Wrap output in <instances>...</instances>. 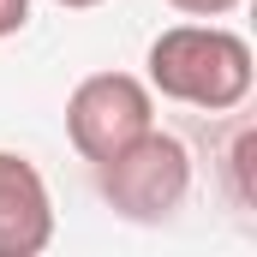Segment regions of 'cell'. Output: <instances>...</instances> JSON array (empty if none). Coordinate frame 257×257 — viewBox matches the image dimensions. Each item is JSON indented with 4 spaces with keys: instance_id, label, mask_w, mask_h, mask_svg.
<instances>
[{
    "instance_id": "6da1fadb",
    "label": "cell",
    "mask_w": 257,
    "mask_h": 257,
    "mask_svg": "<svg viewBox=\"0 0 257 257\" xmlns=\"http://www.w3.org/2000/svg\"><path fill=\"white\" fill-rule=\"evenodd\" d=\"M150 90L168 96V102H186L203 114H227L251 96V42L239 30H221V24H168L156 42H150Z\"/></svg>"
},
{
    "instance_id": "7a4b0ae2",
    "label": "cell",
    "mask_w": 257,
    "mask_h": 257,
    "mask_svg": "<svg viewBox=\"0 0 257 257\" xmlns=\"http://www.w3.org/2000/svg\"><path fill=\"white\" fill-rule=\"evenodd\" d=\"M96 186L126 221H168L186 203V192H192V150L174 132L150 126L120 156L96 162Z\"/></svg>"
},
{
    "instance_id": "3957f363",
    "label": "cell",
    "mask_w": 257,
    "mask_h": 257,
    "mask_svg": "<svg viewBox=\"0 0 257 257\" xmlns=\"http://www.w3.org/2000/svg\"><path fill=\"white\" fill-rule=\"evenodd\" d=\"M150 126H156V90L144 78H132V72H90L66 96V138L90 168L120 156Z\"/></svg>"
},
{
    "instance_id": "277c9868",
    "label": "cell",
    "mask_w": 257,
    "mask_h": 257,
    "mask_svg": "<svg viewBox=\"0 0 257 257\" xmlns=\"http://www.w3.org/2000/svg\"><path fill=\"white\" fill-rule=\"evenodd\" d=\"M54 239V197L30 156L0 150V257H36Z\"/></svg>"
},
{
    "instance_id": "5b68a950",
    "label": "cell",
    "mask_w": 257,
    "mask_h": 257,
    "mask_svg": "<svg viewBox=\"0 0 257 257\" xmlns=\"http://www.w3.org/2000/svg\"><path fill=\"white\" fill-rule=\"evenodd\" d=\"M174 12H186V18H227L239 0H168Z\"/></svg>"
},
{
    "instance_id": "8992f818",
    "label": "cell",
    "mask_w": 257,
    "mask_h": 257,
    "mask_svg": "<svg viewBox=\"0 0 257 257\" xmlns=\"http://www.w3.org/2000/svg\"><path fill=\"white\" fill-rule=\"evenodd\" d=\"M30 24V0H0V36H18Z\"/></svg>"
},
{
    "instance_id": "52a82bcc",
    "label": "cell",
    "mask_w": 257,
    "mask_h": 257,
    "mask_svg": "<svg viewBox=\"0 0 257 257\" xmlns=\"http://www.w3.org/2000/svg\"><path fill=\"white\" fill-rule=\"evenodd\" d=\"M60 6H72V12H84V6H102V0H60Z\"/></svg>"
}]
</instances>
